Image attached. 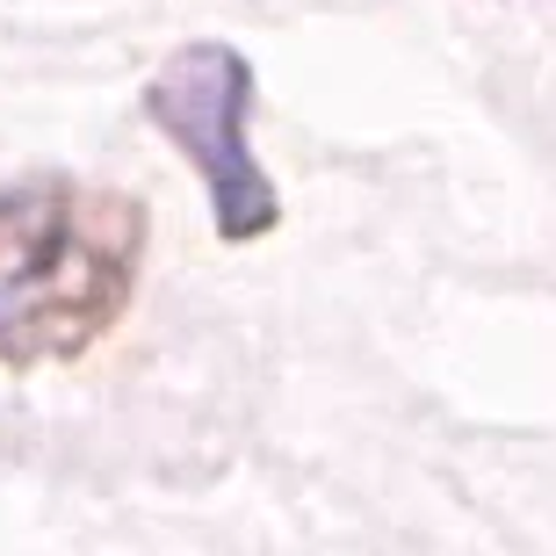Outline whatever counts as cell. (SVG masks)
Masks as SVG:
<instances>
[{
	"label": "cell",
	"mask_w": 556,
	"mask_h": 556,
	"mask_svg": "<svg viewBox=\"0 0 556 556\" xmlns=\"http://www.w3.org/2000/svg\"><path fill=\"white\" fill-rule=\"evenodd\" d=\"M144 203L73 174L0 188V369H51L102 348L138 296Z\"/></svg>",
	"instance_id": "cell-1"
},
{
	"label": "cell",
	"mask_w": 556,
	"mask_h": 556,
	"mask_svg": "<svg viewBox=\"0 0 556 556\" xmlns=\"http://www.w3.org/2000/svg\"><path fill=\"white\" fill-rule=\"evenodd\" d=\"M138 109L195 166V181L210 195V225L225 247H253L282 225V195L253 152V59L239 43L203 37L166 51L160 73L144 80Z\"/></svg>",
	"instance_id": "cell-2"
}]
</instances>
